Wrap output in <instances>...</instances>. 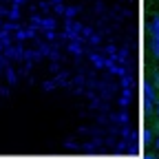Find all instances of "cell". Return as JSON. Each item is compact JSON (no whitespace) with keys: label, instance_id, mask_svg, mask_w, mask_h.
I'll use <instances>...</instances> for the list:
<instances>
[{"label":"cell","instance_id":"cell-2","mask_svg":"<svg viewBox=\"0 0 159 159\" xmlns=\"http://www.w3.org/2000/svg\"><path fill=\"white\" fill-rule=\"evenodd\" d=\"M155 86H159V75H155Z\"/></svg>","mask_w":159,"mask_h":159},{"label":"cell","instance_id":"cell-4","mask_svg":"<svg viewBox=\"0 0 159 159\" xmlns=\"http://www.w3.org/2000/svg\"><path fill=\"white\" fill-rule=\"evenodd\" d=\"M157 115H159V106H157Z\"/></svg>","mask_w":159,"mask_h":159},{"label":"cell","instance_id":"cell-3","mask_svg":"<svg viewBox=\"0 0 159 159\" xmlns=\"http://www.w3.org/2000/svg\"><path fill=\"white\" fill-rule=\"evenodd\" d=\"M157 148H159V139H157Z\"/></svg>","mask_w":159,"mask_h":159},{"label":"cell","instance_id":"cell-1","mask_svg":"<svg viewBox=\"0 0 159 159\" xmlns=\"http://www.w3.org/2000/svg\"><path fill=\"white\" fill-rule=\"evenodd\" d=\"M152 49H155V55L159 57V18H155L152 22Z\"/></svg>","mask_w":159,"mask_h":159}]
</instances>
